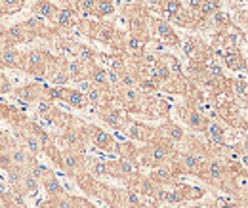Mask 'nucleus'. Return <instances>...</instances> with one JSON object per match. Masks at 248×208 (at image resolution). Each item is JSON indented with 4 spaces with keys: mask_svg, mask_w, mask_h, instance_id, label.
Returning <instances> with one entry per match:
<instances>
[{
    "mask_svg": "<svg viewBox=\"0 0 248 208\" xmlns=\"http://www.w3.org/2000/svg\"><path fill=\"white\" fill-rule=\"evenodd\" d=\"M235 92H237V96H241L243 99L247 97V84H245V80H241V82H235Z\"/></svg>",
    "mask_w": 248,
    "mask_h": 208,
    "instance_id": "obj_32",
    "label": "nucleus"
},
{
    "mask_svg": "<svg viewBox=\"0 0 248 208\" xmlns=\"http://www.w3.org/2000/svg\"><path fill=\"white\" fill-rule=\"evenodd\" d=\"M38 113H40V115H48V113H52V103L46 101V99H40V101H38Z\"/></svg>",
    "mask_w": 248,
    "mask_h": 208,
    "instance_id": "obj_31",
    "label": "nucleus"
},
{
    "mask_svg": "<svg viewBox=\"0 0 248 208\" xmlns=\"http://www.w3.org/2000/svg\"><path fill=\"white\" fill-rule=\"evenodd\" d=\"M204 178L210 179V181H219V179L223 178V174H225V168H223V164L217 160V159H212V160H208L206 162V166H204Z\"/></svg>",
    "mask_w": 248,
    "mask_h": 208,
    "instance_id": "obj_2",
    "label": "nucleus"
},
{
    "mask_svg": "<svg viewBox=\"0 0 248 208\" xmlns=\"http://www.w3.org/2000/svg\"><path fill=\"white\" fill-rule=\"evenodd\" d=\"M56 207L58 208H77L75 207V203H73V199H58Z\"/></svg>",
    "mask_w": 248,
    "mask_h": 208,
    "instance_id": "obj_33",
    "label": "nucleus"
},
{
    "mask_svg": "<svg viewBox=\"0 0 248 208\" xmlns=\"http://www.w3.org/2000/svg\"><path fill=\"white\" fill-rule=\"evenodd\" d=\"M147 2H151V4H160V2H164V0H147Z\"/></svg>",
    "mask_w": 248,
    "mask_h": 208,
    "instance_id": "obj_40",
    "label": "nucleus"
},
{
    "mask_svg": "<svg viewBox=\"0 0 248 208\" xmlns=\"http://www.w3.org/2000/svg\"><path fill=\"white\" fill-rule=\"evenodd\" d=\"M225 63H227V67H231V69H245V61L241 60L239 54H235V52L225 54Z\"/></svg>",
    "mask_w": 248,
    "mask_h": 208,
    "instance_id": "obj_21",
    "label": "nucleus"
},
{
    "mask_svg": "<svg viewBox=\"0 0 248 208\" xmlns=\"http://www.w3.org/2000/svg\"><path fill=\"white\" fill-rule=\"evenodd\" d=\"M27 32H29V31L25 29L23 25H12L10 29L4 32V36H6V40H8L10 46H12V44H21V42H25V40L29 38Z\"/></svg>",
    "mask_w": 248,
    "mask_h": 208,
    "instance_id": "obj_1",
    "label": "nucleus"
},
{
    "mask_svg": "<svg viewBox=\"0 0 248 208\" xmlns=\"http://www.w3.org/2000/svg\"><path fill=\"white\" fill-rule=\"evenodd\" d=\"M92 80H93V84H95V86H99V88H105V86H107V75H105V71H101V69L93 67Z\"/></svg>",
    "mask_w": 248,
    "mask_h": 208,
    "instance_id": "obj_22",
    "label": "nucleus"
},
{
    "mask_svg": "<svg viewBox=\"0 0 248 208\" xmlns=\"http://www.w3.org/2000/svg\"><path fill=\"white\" fill-rule=\"evenodd\" d=\"M201 2H202V0H189V8H193V10H199Z\"/></svg>",
    "mask_w": 248,
    "mask_h": 208,
    "instance_id": "obj_38",
    "label": "nucleus"
},
{
    "mask_svg": "<svg viewBox=\"0 0 248 208\" xmlns=\"http://www.w3.org/2000/svg\"><path fill=\"white\" fill-rule=\"evenodd\" d=\"M219 208H239V205H233V203H221Z\"/></svg>",
    "mask_w": 248,
    "mask_h": 208,
    "instance_id": "obj_39",
    "label": "nucleus"
},
{
    "mask_svg": "<svg viewBox=\"0 0 248 208\" xmlns=\"http://www.w3.org/2000/svg\"><path fill=\"white\" fill-rule=\"evenodd\" d=\"M128 136L134 138V140H140V142H147L149 136H151V130L140 122H134L130 128H128Z\"/></svg>",
    "mask_w": 248,
    "mask_h": 208,
    "instance_id": "obj_9",
    "label": "nucleus"
},
{
    "mask_svg": "<svg viewBox=\"0 0 248 208\" xmlns=\"http://www.w3.org/2000/svg\"><path fill=\"white\" fill-rule=\"evenodd\" d=\"M206 134H208V138L212 140V142H216V144H223V128L219 126V124H206V130H204Z\"/></svg>",
    "mask_w": 248,
    "mask_h": 208,
    "instance_id": "obj_14",
    "label": "nucleus"
},
{
    "mask_svg": "<svg viewBox=\"0 0 248 208\" xmlns=\"http://www.w3.org/2000/svg\"><path fill=\"white\" fill-rule=\"evenodd\" d=\"M92 142H93V145H97L99 149H105V151H109V149L113 147L111 136H109L107 132H101V130H93Z\"/></svg>",
    "mask_w": 248,
    "mask_h": 208,
    "instance_id": "obj_11",
    "label": "nucleus"
},
{
    "mask_svg": "<svg viewBox=\"0 0 248 208\" xmlns=\"http://www.w3.org/2000/svg\"><path fill=\"white\" fill-rule=\"evenodd\" d=\"M99 99H101V90L99 88L88 90V97H86V101H90V103H97Z\"/></svg>",
    "mask_w": 248,
    "mask_h": 208,
    "instance_id": "obj_30",
    "label": "nucleus"
},
{
    "mask_svg": "<svg viewBox=\"0 0 248 208\" xmlns=\"http://www.w3.org/2000/svg\"><path fill=\"white\" fill-rule=\"evenodd\" d=\"M128 44H130V48H132V50H141V48H143V42H141L138 36H132Z\"/></svg>",
    "mask_w": 248,
    "mask_h": 208,
    "instance_id": "obj_34",
    "label": "nucleus"
},
{
    "mask_svg": "<svg viewBox=\"0 0 248 208\" xmlns=\"http://www.w3.org/2000/svg\"><path fill=\"white\" fill-rule=\"evenodd\" d=\"M54 21L58 23V25H62V27H71V25H75V12H71L69 8H65V10H58L56 12V16H54Z\"/></svg>",
    "mask_w": 248,
    "mask_h": 208,
    "instance_id": "obj_10",
    "label": "nucleus"
},
{
    "mask_svg": "<svg viewBox=\"0 0 248 208\" xmlns=\"http://www.w3.org/2000/svg\"><path fill=\"white\" fill-rule=\"evenodd\" d=\"M151 178H153V181H156V183H166V181H170V179H172V170H170V168H166V166L155 168V170H153V174H151Z\"/></svg>",
    "mask_w": 248,
    "mask_h": 208,
    "instance_id": "obj_16",
    "label": "nucleus"
},
{
    "mask_svg": "<svg viewBox=\"0 0 248 208\" xmlns=\"http://www.w3.org/2000/svg\"><path fill=\"white\" fill-rule=\"evenodd\" d=\"M32 12L36 14V17H54L58 10H56V6H54L52 2L40 0V2H36V4L32 6Z\"/></svg>",
    "mask_w": 248,
    "mask_h": 208,
    "instance_id": "obj_5",
    "label": "nucleus"
},
{
    "mask_svg": "<svg viewBox=\"0 0 248 208\" xmlns=\"http://www.w3.org/2000/svg\"><path fill=\"white\" fill-rule=\"evenodd\" d=\"M217 8H219V2L217 0H202L201 6H199V12L202 16H212L214 12H217Z\"/></svg>",
    "mask_w": 248,
    "mask_h": 208,
    "instance_id": "obj_20",
    "label": "nucleus"
},
{
    "mask_svg": "<svg viewBox=\"0 0 248 208\" xmlns=\"http://www.w3.org/2000/svg\"><path fill=\"white\" fill-rule=\"evenodd\" d=\"M17 96L21 99H27V101H34L40 97V88L36 84H29V86H23V88L17 92Z\"/></svg>",
    "mask_w": 248,
    "mask_h": 208,
    "instance_id": "obj_13",
    "label": "nucleus"
},
{
    "mask_svg": "<svg viewBox=\"0 0 248 208\" xmlns=\"http://www.w3.org/2000/svg\"><path fill=\"white\" fill-rule=\"evenodd\" d=\"M2 50H4V46H2V44H0V56H2Z\"/></svg>",
    "mask_w": 248,
    "mask_h": 208,
    "instance_id": "obj_41",
    "label": "nucleus"
},
{
    "mask_svg": "<svg viewBox=\"0 0 248 208\" xmlns=\"http://www.w3.org/2000/svg\"><path fill=\"white\" fill-rule=\"evenodd\" d=\"M164 10H166L168 16L178 17L180 12H182V0H166V8Z\"/></svg>",
    "mask_w": 248,
    "mask_h": 208,
    "instance_id": "obj_24",
    "label": "nucleus"
},
{
    "mask_svg": "<svg viewBox=\"0 0 248 208\" xmlns=\"http://www.w3.org/2000/svg\"><path fill=\"white\" fill-rule=\"evenodd\" d=\"M23 140H25V145L31 149L32 153H38V151L42 149L40 142H38V138H36L34 134H25V136H23Z\"/></svg>",
    "mask_w": 248,
    "mask_h": 208,
    "instance_id": "obj_25",
    "label": "nucleus"
},
{
    "mask_svg": "<svg viewBox=\"0 0 248 208\" xmlns=\"http://www.w3.org/2000/svg\"><path fill=\"white\" fill-rule=\"evenodd\" d=\"M78 86H80V90H86V92L92 88V84H90L88 80H80V82H78Z\"/></svg>",
    "mask_w": 248,
    "mask_h": 208,
    "instance_id": "obj_37",
    "label": "nucleus"
},
{
    "mask_svg": "<svg viewBox=\"0 0 248 208\" xmlns=\"http://www.w3.org/2000/svg\"><path fill=\"white\" fill-rule=\"evenodd\" d=\"M149 153H151V159H153V162H155V164L164 162V160H166V157H168V149L164 147L162 144H160V145H155Z\"/></svg>",
    "mask_w": 248,
    "mask_h": 208,
    "instance_id": "obj_19",
    "label": "nucleus"
},
{
    "mask_svg": "<svg viewBox=\"0 0 248 208\" xmlns=\"http://www.w3.org/2000/svg\"><path fill=\"white\" fill-rule=\"evenodd\" d=\"M123 84L130 88V86H134V84H136V79H134V77H130V75H124V77H123Z\"/></svg>",
    "mask_w": 248,
    "mask_h": 208,
    "instance_id": "obj_36",
    "label": "nucleus"
},
{
    "mask_svg": "<svg viewBox=\"0 0 248 208\" xmlns=\"http://www.w3.org/2000/svg\"><path fill=\"white\" fill-rule=\"evenodd\" d=\"M60 164H62L63 170H67V172H77L80 168V159H78L77 153L67 151V153H63L62 157H60Z\"/></svg>",
    "mask_w": 248,
    "mask_h": 208,
    "instance_id": "obj_3",
    "label": "nucleus"
},
{
    "mask_svg": "<svg viewBox=\"0 0 248 208\" xmlns=\"http://www.w3.org/2000/svg\"><path fill=\"white\" fill-rule=\"evenodd\" d=\"M80 71H82V67H80V63H78V61H71V63L67 65V75H69V79L78 80Z\"/></svg>",
    "mask_w": 248,
    "mask_h": 208,
    "instance_id": "obj_26",
    "label": "nucleus"
},
{
    "mask_svg": "<svg viewBox=\"0 0 248 208\" xmlns=\"http://www.w3.org/2000/svg\"><path fill=\"white\" fill-rule=\"evenodd\" d=\"M124 199H126V205L132 208H138L140 207V197L136 195V193H132V191H128L126 195H124Z\"/></svg>",
    "mask_w": 248,
    "mask_h": 208,
    "instance_id": "obj_28",
    "label": "nucleus"
},
{
    "mask_svg": "<svg viewBox=\"0 0 248 208\" xmlns=\"http://www.w3.org/2000/svg\"><path fill=\"white\" fill-rule=\"evenodd\" d=\"M44 189H46V193L50 197H60V195H63V187L50 172H44Z\"/></svg>",
    "mask_w": 248,
    "mask_h": 208,
    "instance_id": "obj_6",
    "label": "nucleus"
},
{
    "mask_svg": "<svg viewBox=\"0 0 248 208\" xmlns=\"http://www.w3.org/2000/svg\"><path fill=\"white\" fill-rule=\"evenodd\" d=\"M0 4L6 8V12H17L23 6V0H0Z\"/></svg>",
    "mask_w": 248,
    "mask_h": 208,
    "instance_id": "obj_27",
    "label": "nucleus"
},
{
    "mask_svg": "<svg viewBox=\"0 0 248 208\" xmlns=\"http://www.w3.org/2000/svg\"><path fill=\"white\" fill-rule=\"evenodd\" d=\"M38 185H40V181L36 178H32V176H29L27 172L23 174V178H21V185H19V189L25 193V195H32L36 189H38Z\"/></svg>",
    "mask_w": 248,
    "mask_h": 208,
    "instance_id": "obj_12",
    "label": "nucleus"
},
{
    "mask_svg": "<svg viewBox=\"0 0 248 208\" xmlns=\"http://www.w3.org/2000/svg\"><path fill=\"white\" fill-rule=\"evenodd\" d=\"M27 67H29V71H34V73H40V75H42V67H44V52H40V50H32L31 54L27 56Z\"/></svg>",
    "mask_w": 248,
    "mask_h": 208,
    "instance_id": "obj_8",
    "label": "nucleus"
},
{
    "mask_svg": "<svg viewBox=\"0 0 248 208\" xmlns=\"http://www.w3.org/2000/svg\"><path fill=\"white\" fill-rule=\"evenodd\" d=\"M166 136L172 142H182L184 140V128L178 124H166Z\"/></svg>",
    "mask_w": 248,
    "mask_h": 208,
    "instance_id": "obj_18",
    "label": "nucleus"
},
{
    "mask_svg": "<svg viewBox=\"0 0 248 208\" xmlns=\"http://www.w3.org/2000/svg\"><path fill=\"white\" fill-rule=\"evenodd\" d=\"M19 63H21V58L12 46L2 50V56H0V65L2 67H19Z\"/></svg>",
    "mask_w": 248,
    "mask_h": 208,
    "instance_id": "obj_4",
    "label": "nucleus"
},
{
    "mask_svg": "<svg viewBox=\"0 0 248 208\" xmlns=\"http://www.w3.org/2000/svg\"><path fill=\"white\" fill-rule=\"evenodd\" d=\"M201 168H202V159H199L193 153L184 155V172H187V174H199Z\"/></svg>",
    "mask_w": 248,
    "mask_h": 208,
    "instance_id": "obj_7",
    "label": "nucleus"
},
{
    "mask_svg": "<svg viewBox=\"0 0 248 208\" xmlns=\"http://www.w3.org/2000/svg\"><path fill=\"white\" fill-rule=\"evenodd\" d=\"M206 119L199 113V111H193L191 115H189V126L193 128V130H206Z\"/></svg>",
    "mask_w": 248,
    "mask_h": 208,
    "instance_id": "obj_17",
    "label": "nucleus"
},
{
    "mask_svg": "<svg viewBox=\"0 0 248 208\" xmlns=\"http://www.w3.org/2000/svg\"><path fill=\"white\" fill-rule=\"evenodd\" d=\"M67 79H69V75H67V69H58V71L54 73V79H52V80H54L56 84H63Z\"/></svg>",
    "mask_w": 248,
    "mask_h": 208,
    "instance_id": "obj_29",
    "label": "nucleus"
},
{
    "mask_svg": "<svg viewBox=\"0 0 248 208\" xmlns=\"http://www.w3.org/2000/svg\"><path fill=\"white\" fill-rule=\"evenodd\" d=\"M117 170H121V174H124V176H130V174H134L136 166H134L132 159H121L117 164Z\"/></svg>",
    "mask_w": 248,
    "mask_h": 208,
    "instance_id": "obj_23",
    "label": "nucleus"
},
{
    "mask_svg": "<svg viewBox=\"0 0 248 208\" xmlns=\"http://www.w3.org/2000/svg\"><path fill=\"white\" fill-rule=\"evenodd\" d=\"M93 12H95L97 16H107V14H113V12H115V6H113L111 0H95Z\"/></svg>",
    "mask_w": 248,
    "mask_h": 208,
    "instance_id": "obj_15",
    "label": "nucleus"
},
{
    "mask_svg": "<svg viewBox=\"0 0 248 208\" xmlns=\"http://www.w3.org/2000/svg\"><path fill=\"white\" fill-rule=\"evenodd\" d=\"M0 208H6V207H0Z\"/></svg>",
    "mask_w": 248,
    "mask_h": 208,
    "instance_id": "obj_42",
    "label": "nucleus"
},
{
    "mask_svg": "<svg viewBox=\"0 0 248 208\" xmlns=\"http://www.w3.org/2000/svg\"><path fill=\"white\" fill-rule=\"evenodd\" d=\"M124 97H126V101H132V103H134V101H138V97H140V96H138V92H136V90L128 88L126 90V96H124Z\"/></svg>",
    "mask_w": 248,
    "mask_h": 208,
    "instance_id": "obj_35",
    "label": "nucleus"
}]
</instances>
